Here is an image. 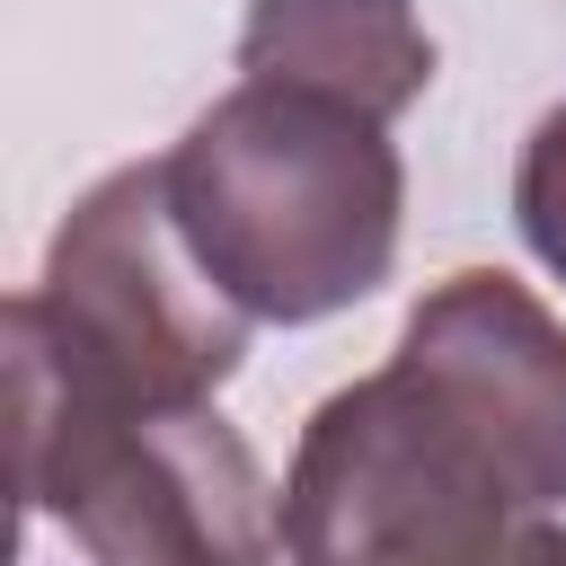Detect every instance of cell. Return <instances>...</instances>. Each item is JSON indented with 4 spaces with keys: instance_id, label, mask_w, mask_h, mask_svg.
I'll use <instances>...</instances> for the list:
<instances>
[{
    "instance_id": "6da1fadb",
    "label": "cell",
    "mask_w": 566,
    "mask_h": 566,
    "mask_svg": "<svg viewBox=\"0 0 566 566\" xmlns=\"http://www.w3.org/2000/svg\"><path fill=\"white\" fill-rule=\"evenodd\" d=\"M159 159L195 256L256 327H318L398 265L407 159L389 124L345 97L239 80Z\"/></svg>"
},
{
    "instance_id": "7a4b0ae2",
    "label": "cell",
    "mask_w": 566,
    "mask_h": 566,
    "mask_svg": "<svg viewBox=\"0 0 566 566\" xmlns=\"http://www.w3.org/2000/svg\"><path fill=\"white\" fill-rule=\"evenodd\" d=\"M18 486L97 566H274L283 486L212 398H124L9 310Z\"/></svg>"
},
{
    "instance_id": "3957f363",
    "label": "cell",
    "mask_w": 566,
    "mask_h": 566,
    "mask_svg": "<svg viewBox=\"0 0 566 566\" xmlns=\"http://www.w3.org/2000/svg\"><path fill=\"white\" fill-rule=\"evenodd\" d=\"M522 522L504 451L398 354L318 398L283 469V566H495Z\"/></svg>"
},
{
    "instance_id": "277c9868",
    "label": "cell",
    "mask_w": 566,
    "mask_h": 566,
    "mask_svg": "<svg viewBox=\"0 0 566 566\" xmlns=\"http://www.w3.org/2000/svg\"><path fill=\"white\" fill-rule=\"evenodd\" d=\"M71 371L124 398H212L248 354V310L195 256L168 159L106 168L53 230L44 283L9 301Z\"/></svg>"
},
{
    "instance_id": "5b68a950",
    "label": "cell",
    "mask_w": 566,
    "mask_h": 566,
    "mask_svg": "<svg viewBox=\"0 0 566 566\" xmlns=\"http://www.w3.org/2000/svg\"><path fill=\"white\" fill-rule=\"evenodd\" d=\"M398 363H416L513 469V486L557 513L566 504V327L548 318V301L495 265L442 274L407 327H398Z\"/></svg>"
},
{
    "instance_id": "8992f818",
    "label": "cell",
    "mask_w": 566,
    "mask_h": 566,
    "mask_svg": "<svg viewBox=\"0 0 566 566\" xmlns=\"http://www.w3.org/2000/svg\"><path fill=\"white\" fill-rule=\"evenodd\" d=\"M239 80H292L398 124L433 88V35L416 0H248Z\"/></svg>"
},
{
    "instance_id": "52a82bcc",
    "label": "cell",
    "mask_w": 566,
    "mask_h": 566,
    "mask_svg": "<svg viewBox=\"0 0 566 566\" xmlns=\"http://www.w3.org/2000/svg\"><path fill=\"white\" fill-rule=\"evenodd\" d=\"M513 221H522V248L566 283V106H548L513 159Z\"/></svg>"
},
{
    "instance_id": "ba28073f",
    "label": "cell",
    "mask_w": 566,
    "mask_h": 566,
    "mask_svg": "<svg viewBox=\"0 0 566 566\" xmlns=\"http://www.w3.org/2000/svg\"><path fill=\"white\" fill-rule=\"evenodd\" d=\"M495 566H566V522H557V513L522 522V539H513V548H504Z\"/></svg>"
}]
</instances>
